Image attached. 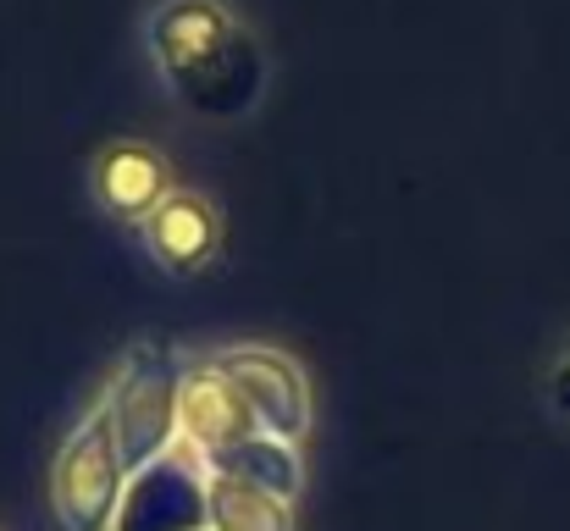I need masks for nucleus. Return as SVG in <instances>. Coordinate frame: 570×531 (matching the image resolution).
I'll return each mask as SVG.
<instances>
[{
    "mask_svg": "<svg viewBox=\"0 0 570 531\" xmlns=\"http://www.w3.org/2000/svg\"><path fill=\"white\" fill-rule=\"evenodd\" d=\"M139 45L156 83L205 122L249 117L272 83V61L233 0H150Z\"/></svg>",
    "mask_w": 570,
    "mask_h": 531,
    "instance_id": "1",
    "label": "nucleus"
},
{
    "mask_svg": "<svg viewBox=\"0 0 570 531\" xmlns=\"http://www.w3.org/2000/svg\"><path fill=\"white\" fill-rule=\"evenodd\" d=\"M128 460L117 443V426L106 415V404L95 399V410L61 437L56 465H50V510L61 531H117V510L128 493Z\"/></svg>",
    "mask_w": 570,
    "mask_h": 531,
    "instance_id": "2",
    "label": "nucleus"
},
{
    "mask_svg": "<svg viewBox=\"0 0 570 531\" xmlns=\"http://www.w3.org/2000/svg\"><path fill=\"white\" fill-rule=\"evenodd\" d=\"M178 387H184V360L156 344H134L117 360L100 404L117 426L128 471H145L150 460L178 449Z\"/></svg>",
    "mask_w": 570,
    "mask_h": 531,
    "instance_id": "3",
    "label": "nucleus"
},
{
    "mask_svg": "<svg viewBox=\"0 0 570 531\" xmlns=\"http://www.w3.org/2000/svg\"><path fill=\"white\" fill-rule=\"evenodd\" d=\"M261 421L238 399V387L222 376L216 360H189L184 387H178V449L210 476L238 443H249Z\"/></svg>",
    "mask_w": 570,
    "mask_h": 531,
    "instance_id": "4",
    "label": "nucleus"
},
{
    "mask_svg": "<svg viewBox=\"0 0 570 531\" xmlns=\"http://www.w3.org/2000/svg\"><path fill=\"white\" fill-rule=\"evenodd\" d=\"M216 365L238 387V399L249 404L261 432H272L283 443H305V432H311V382L288 354L266 350V344H233V350L216 354Z\"/></svg>",
    "mask_w": 570,
    "mask_h": 531,
    "instance_id": "5",
    "label": "nucleus"
},
{
    "mask_svg": "<svg viewBox=\"0 0 570 531\" xmlns=\"http://www.w3.org/2000/svg\"><path fill=\"white\" fill-rule=\"evenodd\" d=\"M139 244L150 255V266L173 283H194L222 260V216L205 194L173 188L145 222H139Z\"/></svg>",
    "mask_w": 570,
    "mask_h": 531,
    "instance_id": "6",
    "label": "nucleus"
},
{
    "mask_svg": "<svg viewBox=\"0 0 570 531\" xmlns=\"http://www.w3.org/2000/svg\"><path fill=\"white\" fill-rule=\"evenodd\" d=\"M173 194V167L150 139H106L89 161V199L100 216L139 227Z\"/></svg>",
    "mask_w": 570,
    "mask_h": 531,
    "instance_id": "7",
    "label": "nucleus"
},
{
    "mask_svg": "<svg viewBox=\"0 0 570 531\" xmlns=\"http://www.w3.org/2000/svg\"><path fill=\"white\" fill-rule=\"evenodd\" d=\"M205 482L210 476L184 449L150 460L122 493L117 531H205Z\"/></svg>",
    "mask_w": 570,
    "mask_h": 531,
    "instance_id": "8",
    "label": "nucleus"
},
{
    "mask_svg": "<svg viewBox=\"0 0 570 531\" xmlns=\"http://www.w3.org/2000/svg\"><path fill=\"white\" fill-rule=\"evenodd\" d=\"M205 531H294V504L238 476L205 482Z\"/></svg>",
    "mask_w": 570,
    "mask_h": 531,
    "instance_id": "9",
    "label": "nucleus"
},
{
    "mask_svg": "<svg viewBox=\"0 0 570 531\" xmlns=\"http://www.w3.org/2000/svg\"><path fill=\"white\" fill-rule=\"evenodd\" d=\"M210 476H238V482H249V488L277 493V499L294 504V493H299V482H305V460H299V443H283V437H272V432H255V437L238 443Z\"/></svg>",
    "mask_w": 570,
    "mask_h": 531,
    "instance_id": "10",
    "label": "nucleus"
},
{
    "mask_svg": "<svg viewBox=\"0 0 570 531\" xmlns=\"http://www.w3.org/2000/svg\"><path fill=\"white\" fill-rule=\"evenodd\" d=\"M543 410H549L560 426H570V333L554 344L549 365H543Z\"/></svg>",
    "mask_w": 570,
    "mask_h": 531,
    "instance_id": "11",
    "label": "nucleus"
}]
</instances>
